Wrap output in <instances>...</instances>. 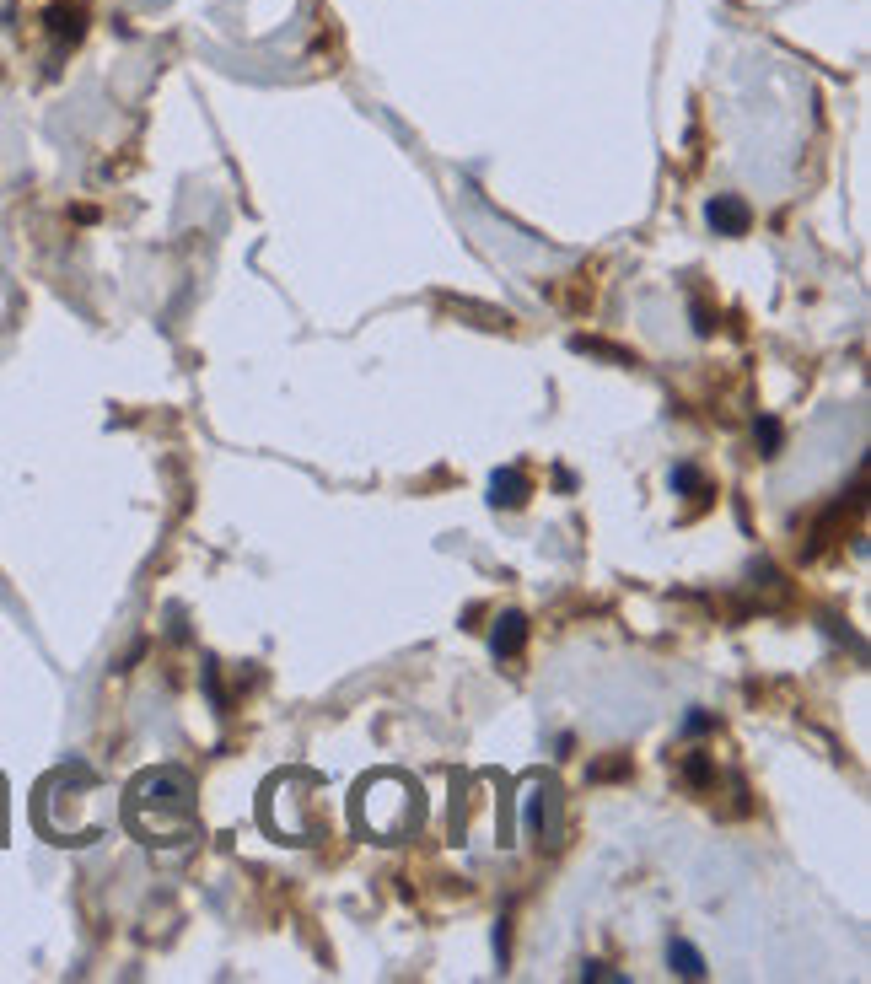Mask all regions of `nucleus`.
<instances>
[{"mask_svg":"<svg viewBox=\"0 0 871 984\" xmlns=\"http://www.w3.org/2000/svg\"><path fill=\"white\" fill-rule=\"evenodd\" d=\"M705 732H716V716H710V710H694V716H683V737H705Z\"/></svg>","mask_w":871,"mask_h":984,"instance_id":"nucleus-13","label":"nucleus"},{"mask_svg":"<svg viewBox=\"0 0 871 984\" xmlns=\"http://www.w3.org/2000/svg\"><path fill=\"white\" fill-rule=\"evenodd\" d=\"M199 678H205V694H210V705H216V710H226V694H221V678H216V662H205V667H199Z\"/></svg>","mask_w":871,"mask_h":984,"instance_id":"nucleus-15","label":"nucleus"},{"mask_svg":"<svg viewBox=\"0 0 871 984\" xmlns=\"http://www.w3.org/2000/svg\"><path fill=\"white\" fill-rule=\"evenodd\" d=\"M753 436H759V452H764V458H775V452H780V420H775V415H759V420H753Z\"/></svg>","mask_w":871,"mask_h":984,"instance_id":"nucleus-8","label":"nucleus"},{"mask_svg":"<svg viewBox=\"0 0 871 984\" xmlns=\"http://www.w3.org/2000/svg\"><path fill=\"white\" fill-rule=\"evenodd\" d=\"M683 780H689V786H710V780H716V769H710L705 753H694V759L683 764Z\"/></svg>","mask_w":871,"mask_h":984,"instance_id":"nucleus-9","label":"nucleus"},{"mask_svg":"<svg viewBox=\"0 0 871 984\" xmlns=\"http://www.w3.org/2000/svg\"><path fill=\"white\" fill-rule=\"evenodd\" d=\"M705 216H710V226H716L721 237H742V232L753 226V210H748V199H737V194H716V199H710V210H705Z\"/></svg>","mask_w":871,"mask_h":984,"instance_id":"nucleus-2","label":"nucleus"},{"mask_svg":"<svg viewBox=\"0 0 871 984\" xmlns=\"http://www.w3.org/2000/svg\"><path fill=\"white\" fill-rule=\"evenodd\" d=\"M522 646H527V619L522 613H501V619H495V635H490V651L501 656V662H511V656H522Z\"/></svg>","mask_w":871,"mask_h":984,"instance_id":"nucleus-4","label":"nucleus"},{"mask_svg":"<svg viewBox=\"0 0 871 984\" xmlns=\"http://www.w3.org/2000/svg\"><path fill=\"white\" fill-rule=\"evenodd\" d=\"M527 495H533V479H527L522 468H501V474L490 479V506L495 511H517V506H527Z\"/></svg>","mask_w":871,"mask_h":984,"instance_id":"nucleus-3","label":"nucleus"},{"mask_svg":"<svg viewBox=\"0 0 871 984\" xmlns=\"http://www.w3.org/2000/svg\"><path fill=\"white\" fill-rule=\"evenodd\" d=\"M581 979H597V984H630V974H619V968H608V963H581Z\"/></svg>","mask_w":871,"mask_h":984,"instance_id":"nucleus-11","label":"nucleus"},{"mask_svg":"<svg viewBox=\"0 0 871 984\" xmlns=\"http://www.w3.org/2000/svg\"><path fill=\"white\" fill-rule=\"evenodd\" d=\"M667 963H673L678 979H705V958H699V947H689L683 936L667 941Z\"/></svg>","mask_w":871,"mask_h":984,"instance_id":"nucleus-6","label":"nucleus"},{"mask_svg":"<svg viewBox=\"0 0 871 984\" xmlns=\"http://www.w3.org/2000/svg\"><path fill=\"white\" fill-rule=\"evenodd\" d=\"M124 823L146 845H183L194 834V780L183 769H151L130 786Z\"/></svg>","mask_w":871,"mask_h":984,"instance_id":"nucleus-1","label":"nucleus"},{"mask_svg":"<svg viewBox=\"0 0 871 984\" xmlns=\"http://www.w3.org/2000/svg\"><path fill=\"white\" fill-rule=\"evenodd\" d=\"M689 318H694V334H699V339L716 334V312H710L705 302H694V307H689Z\"/></svg>","mask_w":871,"mask_h":984,"instance_id":"nucleus-14","label":"nucleus"},{"mask_svg":"<svg viewBox=\"0 0 871 984\" xmlns=\"http://www.w3.org/2000/svg\"><path fill=\"white\" fill-rule=\"evenodd\" d=\"M619 775H630V753H613V759L592 764V780H619Z\"/></svg>","mask_w":871,"mask_h":984,"instance_id":"nucleus-10","label":"nucleus"},{"mask_svg":"<svg viewBox=\"0 0 871 984\" xmlns=\"http://www.w3.org/2000/svg\"><path fill=\"white\" fill-rule=\"evenodd\" d=\"M81 33H87V17H81V6H49V38L54 44H81Z\"/></svg>","mask_w":871,"mask_h":984,"instance_id":"nucleus-5","label":"nucleus"},{"mask_svg":"<svg viewBox=\"0 0 871 984\" xmlns=\"http://www.w3.org/2000/svg\"><path fill=\"white\" fill-rule=\"evenodd\" d=\"M570 350L576 355H597V361H613V366H635V355L630 350H613V345H603V339H570Z\"/></svg>","mask_w":871,"mask_h":984,"instance_id":"nucleus-7","label":"nucleus"},{"mask_svg":"<svg viewBox=\"0 0 871 984\" xmlns=\"http://www.w3.org/2000/svg\"><path fill=\"white\" fill-rule=\"evenodd\" d=\"M673 490H689V495H694V490H705V479H699V468H694V463H678V468H673Z\"/></svg>","mask_w":871,"mask_h":984,"instance_id":"nucleus-12","label":"nucleus"}]
</instances>
